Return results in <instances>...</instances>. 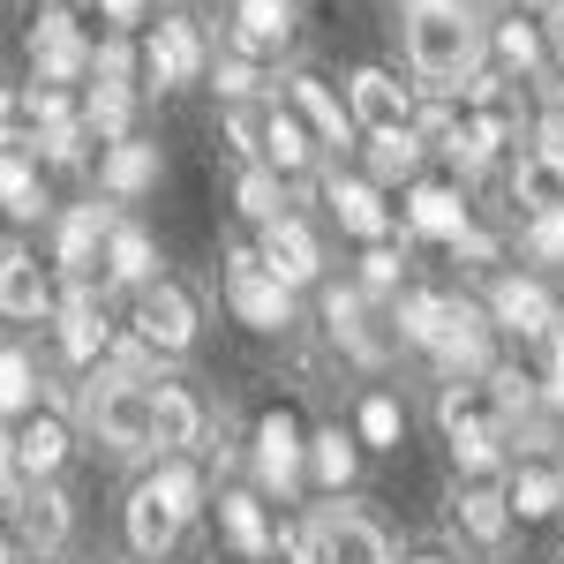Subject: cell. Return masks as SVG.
Instances as JSON below:
<instances>
[{
  "label": "cell",
  "instance_id": "obj_41",
  "mask_svg": "<svg viewBox=\"0 0 564 564\" xmlns=\"http://www.w3.org/2000/svg\"><path fill=\"white\" fill-rule=\"evenodd\" d=\"M234 204H241V218L271 226V218H286V212H279V204H286V188H279V174H271V166H249V174H241V188H234Z\"/></svg>",
  "mask_w": 564,
  "mask_h": 564
},
{
  "label": "cell",
  "instance_id": "obj_50",
  "mask_svg": "<svg viewBox=\"0 0 564 564\" xmlns=\"http://www.w3.org/2000/svg\"><path fill=\"white\" fill-rule=\"evenodd\" d=\"M98 8H106V23H135L143 15V0H98Z\"/></svg>",
  "mask_w": 564,
  "mask_h": 564
},
{
  "label": "cell",
  "instance_id": "obj_18",
  "mask_svg": "<svg viewBox=\"0 0 564 564\" xmlns=\"http://www.w3.org/2000/svg\"><path fill=\"white\" fill-rule=\"evenodd\" d=\"M53 308V279L31 249H0V316H45Z\"/></svg>",
  "mask_w": 564,
  "mask_h": 564
},
{
  "label": "cell",
  "instance_id": "obj_19",
  "mask_svg": "<svg viewBox=\"0 0 564 564\" xmlns=\"http://www.w3.org/2000/svg\"><path fill=\"white\" fill-rule=\"evenodd\" d=\"M98 188H106V196H143V188H159V143H135V135L106 143V151H98Z\"/></svg>",
  "mask_w": 564,
  "mask_h": 564
},
{
  "label": "cell",
  "instance_id": "obj_45",
  "mask_svg": "<svg viewBox=\"0 0 564 564\" xmlns=\"http://www.w3.org/2000/svg\"><path fill=\"white\" fill-rule=\"evenodd\" d=\"M527 257L564 263V204L557 212H534V226H527Z\"/></svg>",
  "mask_w": 564,
  "mask_h": 564
},
{
  "label": "cell",
  "instance_id": "obj_37",
  "mask_svg": "<svg viewBox=\"0 0 564 564\" xmlns=\"http://www.w3.org/2000/svg\"><path fill=\"white\" fill-rule=\"evenodd\" d=\"M444 308H452V294H399V339L406 347H436V332H444Z\"/></svg>",
  "mask_w": 564,
  "mask_h": 564
},
{
  "label": "cell",
  "instance_id": "obj_2",
  "mask_svg": "<svg viewBox=\"0 0 564 564\" xmlns=\"http://www.w3.org/2000/svg\"><path fill=\"white\" fill-rule=\"evenodd\" d=\"M226 302H234L241 324H257V332H286V324H294V286H279V279L257 263L249 241L226 257Z\"/></svg>",
  "mask_w": 564,
  "mask_h": 564
},
{
  "label": "cell",
  "instance_id": "obj_43",
  "mask_svg": "<svg viewBox=\"0 0 564 564\" xmlns=\"http://www.w3.org/2000/svg\"><path fill=\"white\" fill-rule=\"evenodd\" d=\"M527 347L542 354V399H550V406H564V316L542 332V339H527Z\"/></svg>",
  "mask_w": 564,
  "mask_h": 564
},
{
  "label": "cell",
  "instance_id": "obj_28",
  "mask_svg": "<svg viewBox=\"0 0 564 564\" xmlns=\"http://www.w3.org/2000/svg\"><path fill=\"white\" fill-rule=\"evenodd\" d=\"M271 129H279V106H263V98H234V106H226V135H234V151H241L249 166L271 159Z\"/></svg>",
  "mask_w": 564,
  "mask_h": 564
},
{
  "label": "cell",
  "instance_id": "obj_6",
  "mask_svg": "<svg viewBox=\"0 0 564 564\" xmlns=\"http://www.w3.org/2000/svg\"><path fill=\"white\" fill-rule=\"evenodd\" d=\"M354 129L391 135V129H414V90L399 84L391 68H354V106H347Z\"/></svg>",
  "mask_w": 564,
  "mask_h": 564
},
{
  "label": "cell",
  "instance_id": "obj_31",
  "mask_svg": "<svg viewBox=\"0 0 564 564\" xmlns=\"http://www.w3.org/2000/svg\"><path fill=\"white\" fill-rule=\"evenodd\" d=\"M414 166H422V135H414V129H391V135L369 143V181H377V188L414 181Z\"/></svg>",
  "mask_w": 564,
  "mask_h": 564
},
{
  "label": "cell",
  "instance_id": "obj_12",
  "mask_svg": "<svg viewBox=\"0 0 564 564\" xmlns=\"http://www.w3.org/2000/svg\"><path fill=\"white\" fill-rule=\"evenodd\" d=\"M61 459H68V430L53 422V414H39V422H23V430L8 436V475L23 481H53L61 475Z\"/></svg>",
  "mask_w": 564,
  "mask_h": 564
},
{
  "label": "cell",
  "instance_id": "obj_17",
  "mask_svg": "<svg viewBox=\"0 0 564 564\" xmlns=\"http://www.w3.org/2000/svg\"><path fill=\"white\" fill-rule=\"evenodd\" d=\"M406 226L430 234V241H459L475 218H467V196H459V188H444V181H414V188H406Z\"/></svg>",
  "mask_w": 564,
  "mask_h": 564
},
{
  "label": "cell",
  "instance_id": "obj_47",
  "mask_svg": "<svg viewBox=\"0 0 564 564\" xmlns=\"http://www.w3.org/2000/svg\"><path fill=\"white\" fill-rule=\"evenodd\" d=\"M218 98L234 106V98H257V68L249 61H218Z\"/></svg>",
  "mask_w": 564,
  "mask_h": 564
},
{
  "label": "cell",
  "instance_id": "obj_14",
  "mask_svg": "<svg viewBox=\"0 0 564 564\" xmlns=\"http://www.w3.org/2000/svg\"><path fill=\"white\" fill-rule=\"evenodd\" d=\"M489 324H505V332H520V339H542V332L557 324V302H550L534 279H497V286H489Z\"/></svg>",
  "mask_w": 564,
  "mask_h": 564
},
{
  "label": "cell",
  "instance_id": "obj_15",
  "mask_svg": "<svg viewBox=\"0 0 564 564\" xmlns=\"http://www.w3.org/2000/svg\"><path fill=\"white\" fill-rule=\"evenodd\" d=\"M181 527H188V520H181V512L166 505V497H159V489H151V481H143V489L129 497V550H135V557L166 564V550L181 542Z\"/></svg>",
  "mask_w": 564,
  "mask_h": 564
},
{
  "label": "cell",
  "instance_id": "obj_24",
  "mask_svg": "<svg viewBox=\"0 0 564 564\" xmlns=\"http://www.w3.org/2000/svg\"><path fill=\"white\" fill-rule=\"evenodd\" d=\"M98 249H106V204H76V212L61 218V249H53V263H61L68 279H84L90 263H98Z\"/></svg>",
  "mask_w": 564,
  "mask_h": 564
},
{
  "label": "cell",
  "instance_id": "obj_16",
  "mask_svg": "<svg viewBox=\"0 0 564 564\" xmlns=\"http://www.w3.org/2000/svg\"><path fill=\"white\" fill-rule=\"evenodd\" d=\"M106 347H113V316H106V302H98L90 286H76V294L61 302V354H68V361H98Z\"/></svg>",
  "mask_w": 564,
  "mask_h": 564
},
{
  "label": "cell",
  "instance_id": "obj_3",
  "mask_svg": "<svg viewBox=\"0 0 564 564\" xmlns=\"http://www.w3.org/2000/svg\"><path fill=\"white\" fill-rule=\"evenodd\" d=\"M135 339L151 354H188L196 347V294L174 279H151L143 302H135Z\"/></svg>",
  "mask_w": 564,
  "mask_h": 564
},
{
  "label": "cell",
  "instance_id": "obj_42",
  "mask_svg": "<svg viewBox=\"0 0 564 564\" xmlns=\"http://www.w3.org/2000/svg\"><path fill=\"white\" fill-rule=\"evenodd\" d=\"M489 53H497V68H512V76H527V68L542 61V31L512 15V23H497V39H489Z\"/></svg>",
  "mask_w": 564,
  "mask_h": 564
},
{
  "label": "cell",
  "instance_id": "obj_49",
  "mask_svg": "<svg viewBox=\"0 0 564 564\" xmlns=\"http://www.w3.org/2000/svg\"><path fill=\"white\" fill-rule=\"evenodd\" d=\"M542 53H557V61H564V0L550 8V31H542Z\"/></svg>",
  "mask_w": 564,
  "mask_h": 564
},
{
  "label": "cell",
  "instance_id": "obj_34",
  "mask_svg": "<svg viewBox=\"0 0 564 564\" xmlns=\"http://www.w3.org/2000/svg\"><path fill=\"white\" fill-rule=\"evenodd\" d=\"M0 212H8V218H39L45 212L39 166H31V159H15V151H0Z\"/></svg>",
  "mask_w": 564,
  "mask_h": 564
},
{
  "label": "cell",
  "instance_id": "obj_27",
  "mask_svg": "<svg viewBox=\"0 0 564 564\" xmlns=\"http://www.w3.org/2000/svg\"><path fill=\"white\" fill-rule=\"evenodd\" d=\"M512 196H520L527 212H557V204H564V166L550 159V151L527 143L520 159H512Z\"/></svg>",
  "mask_w": 564,
  "mask_h": 564
},
{
  "label": "cell",
  "instance_id": "obj_40",
  "mask_svg": "<svg viewBox=\"0 0 564 564\" xmlns=\"http://www.w3.org/2000/svg\"><path fill=\"white\" fill-rule=\"evenodd\" d=\"M399 436H406L399 399H391V391H369V399H361V444H369V452H399Z\"/></svg>",
  "mask_w": 564,
  "mask_h": 564
},
{
  "label": "cell",
  "instance_id": "obj_51",
  "mask_svg": "<svg viewBox=\"0 0 564 564\" xmlns=\"http://www.w3.org/2000/svg\"><path fill=\"white\" fill-rule=\"evenodd\" d=\"M45 8H61V15H68V8H76V0H45Z\"/></svg>",
  "mask_w": 564,
  "mask_h": 564
},
{
  "label": "cell",
  "instance_id": "obj_38",
  "mask_svg": "<svg viewBox=\"0 0 564 564\" xmlns=\"http://www.w3.org/2000/svg\"><path fill=\"white\" fill-rule=\"evenodd\" d=\"M39 406V361L23 347H0V414H31Z\"/></svg>",
  "mask_w": 564,
  "mask_h": 564
},
{
  "label": "cell",
  "instance_id": "obj_53",
  "mask_svg": "<svg viewBox=\"0 0 564 564\" xmlns=\"http://www.w3.org/2000/svg\"><path fill=\"white\" fill-rule=\"evenodd\" d=\"M414 564H444V557H414Z\"/></svg>",
  "mask_w": 564,
  "mask_h": 564
},
{
  "label": "cell",
  "instance_id": "obj_20",
  "mask_svg": "<svg viewBox=\"0 0 564 564\" xmlns=\"http://www.w3.org/2000/svg\"><path fill=\"white\" fill-rule=\"evenodd\" d=\"M15 534H23L31 550H45V557H53V550L68 542V497H61L53 481H31V489L15 497Z\"/></svg>",
  "mask_w": 564,
  "mask_h": 564
},
{
  "label": "cell",
  "instance_id": "obj_35",
  "mask_svg": "<svg viewBox=\"0 0 564 564\" xmlns=\"http://www.w3.org/2000/svg\"><path fill=\"white\" fill-rule=\"evenodd\" d=\"M354 467H361L354 436H339V430H316V436H308V475L324 481V489H347Z\"/></svg>",
  "mask_w": 564,
  "mask_h": 564
},
{
  "label": "cell",
  "instance_id": "obj_22",
  "mask_svg": "<svg viewBox=\"0 0 564 564\" xmlns=\"http://www.w3.org/2000/svg\"><path fill=\"white\" fill-rule=\"evenodd\" d=\"M436 422H444V436H505V414H497L489 384H444Z\"/></svg>",
  "mask_w": 564,
  "mask_h": 564
},
{
  "label": "cell",
  "instance_id": "obj_10",
  "mask_svg": "<svg viewBox=\"0 0 564 564\" xmlns=\"http://www.w3.org/2000/svg\"><path fill=\"white\" fill-rule=\"evenodd\" d=\"M257 263L279 286H308V279L324 271V249H316V234H308L302 218H271L263 241H257Z\"/></svg>",
  "mask_w": 564,
  "mask_h": 564
},
{
  "label": "cell",
  "instance_id": "obj_21",
  "mask_svg": "<svg viewBox=\"0 0 564 564\" xmlns=\"http://www.w3.org/2000/svg\"><path fill=\"white\" fill-rule=\"evenodd\" d=\"M196 436H204V406H196V391L159 384V391H151V444H159V452H188Z\"/></svg>",
  "mask_w": 564,
  "mask_h": 564
},
{
  "label": "cell",
  "instance_id": "obj_44",
  "mask_svg": "<svg viewBox=\"0 0 564 564\" xmlns=\"http://www.w3.org/2000/svg\"><path fill=\"white\" fill-rule=\"evenodd\" d=\"M151 489L174 505L181 520H196V505H204V481H196V467H159V475H151Z\"/></svg>",
  "mask_w": 564,
  "mask_h": 564
},
{
  "label": "cell",
  "instance_id": "obj_29",
  "mask_svg": "<svg viewBox=\"0 0 564 564\" xmlns=\"http://www.w3.org/2000/svg\"><path fill=\"white\" fill-rule=\"evenodd\" d=\"M218 527H226V542H234L241 557H263V550H271V520H263V505L249 497V489L218 497Z\"/></svg>",
  "mask_w": 564,
  "mask_h": 564
},
{
  "label": "cell",
  "instance_id": "obj_54",
  "mask_svg": "<svg viewBox=\"0 0 564 564\" xmlns=\"http://www.w3.org/2000/svg\"><path fill=\"white\" fill-rule=\"evenodd\" d=\"M459 8H481V0H459Z\"/></svg>",
  "mask_w": 564,
  "mask_h": 564
},
{
  "label": "cell",
  "instance_id": "obj_52",
  "mask_svg": "<svg viewBox=\"0 0 564 564\" xmlns=\"http://www.w3.org/2000/svg\"><path fill=\"white\" fill-rule=\"evenodd\" d=\"M0 564H8V534H0Z\"/></svg>",
  "mask_w": 564,
  "mask_h": 564
},
{
  "label": "cell",
  "instance_id": "obj_48",
  "mask_svg": "<svg viewBox=\"0 0 564 564\" xmlns=\"http://www.w3.org/2000/svg\"><path fill=\"white\" fill-rule=\"evenodd\" d=\"M452 249H459V257H475V263H489V257H497V241H489V234H475V226H467V234H459Z\"/></svg>",
  "mask_w": 564,
  "mask_h": 564
},
{
  "label": "cell",
  "instance_id": "obj_46",
  "mask_svg": "<svg viewBox=\"0 0 564 564\" xmlns=\"http://www.w3.org/2000/svg\"><path fill=\"white\" fill-rule=\"evenodd\" d=\"M391 286H399V249L369 241V257H361V294H391Z\"/></svg>",
  "mask_w": 564,
  "mask_h": 564
},
{
  "label": "cell",
  "instance_id": "obj_5",
  "mask_svg": "<svg viewBox=\"0 0 564 564\" xmlns=\"http://www.w3.org/2000/svg\"><path fill=\"white\" fill-rule=\"evenodd\" d=\"M31 61H39V84H84L90 76V39L76 31V15L45 8L31 23Z\"/></svg>",
  "mask_w": 564,
  "mask_h": 564
},
{
  "label": "cell",
  "instance_id": "obj_11",
  "mask_svg": "<svg viewBox=\"0 0 564 564\" xmlns=\"http://www.w3.org/2000/svg\"><path fill=\"white\" fill-rule=\"evenodd\" d=\"M316 564H391V534L361 512H324L316 520Z\"/></svg>",
  "mask_w": 564,
  "mask_h": 564
},
{
  "label": "cell",
  "instance_id": "obj_25",
  "mask_svg": "<svg viewBox=\"0 0 564 564\" xmlns=\"http://www.w3.org/2000/svg\"><path fill=\"white\" fill-rule=\"evenodd\" d=\"M294 39V0H241L234 8V45L241 53H271Z\"/></svg>",
  "mask_w": 564,
  "mask_h": 564
},
{
  "label": "cell",
  "instance_id": "obj_30",
  "mask_svg": "<svg viewBox=\"0 0 564 564\" xmlns=\"http://www.w3.org/2000/svg\"><path fill=\"white\" fill-rule=\"evenodd\" d=\"M106 271L121 279V286H151V234L143 226H106Z\"/></svg>",
  "mask_w": 564,
  "mask_h": 564
},
{
  "label": "cell",
  "instance_id": "obj_26",
  "mask_svg": "<svg viewBox=\"0 0 564 564\" xmlns=\"http://www.w3.org/2000/svg\"><path fill=\"white\" fill-rule=\"evenodd\" d=\"M332 339L354 354V361H384V332H377V316H369V294H332Z\"/></svg>",
  "mask_w": 564,
  "mask_h": 564
},
{
  "label": "cell",
  "instance_id": "obj_33",
  "mask_svg": "<svg viewBox=\"0 0 564 564\" xmlns=\"http://www.w3.org/2000/svg\"><path fill=\"white\" fill-rule=\"evenodd\" d=\"M564 505V481L550 475V467H527V475H512V489H505V512L512 520H550Z\"/></svg>",
  "mask_w": 564,
  "mask_h": 564
},
{
  "label": "cell",
  "instance_id": "obj_23",
  "mask_svg": "<svg viewBox=\"0 0 564 564\" xmlns=\"http://www.w3.org/2000/svg\"><path fill=\"white\" fill-rule=\"evenodd\" d=\"M332 218L361 234V241H384L391 234V212H384V188L377 181H332Z\"/></svg>",
  "mask_w": 564,
  "mask_h": 564
},
{
  "label": "cell",
  "instance_id": "obj_8",
  "mask_svg": "<svg viewBox=\"0 0 564 564\" xmlns=\"http://www.w3.org/2000/svg\"><path fill=\"white\" fill-rule=\"evenodd\" d=\"M257 475H263V489H279V497L308 475V436H302V422H294L286 406L257 422Z\"/></svg>",
  "mask_w": 564,
  "mask_h": 564
},
{
  "label": "cell",
  "instance_id": "obj_4",
  "mask_svg": "<svg viewBox=\"0 0 564 564\" xmlns=\"http://www.w3.org/2000/svg\"><path fill=\"white\" fill-rule=\"evenodd\" d=\"M84 406H90V422H98V436L113 452H151V384L106 377V384H90Z\"/></svg>",
  "mask_w": 564,
  "mask_h": 564
},
{
  "label": "cell",
  "instance_id": "obj_39",
  "mask_svg": "<svg viewBox=\"0 0 564 564\" xmlns=\"http://www.w3.org/2000/svg\"><path fill=\"white\" fill-rule=\"evenodd\" d=\"M0 151L31 159L39 151V113H31V90H0Z\"/></svg>",
  "mask_w": 564,
  "mask_h": 564
},
{
  "label": "cell",
  "instance_id": "obj_9",
  "mask_svg": "<svg viewBox=\"0 0 564 564\" xmlns=\"http://www.w3.org/2000/svg\"><path fill=\"white\" fill-rule=\"evenodd\" d=\"M143 76L159 90H181L204 76V39H196V23H181V15H166L159 31H151V45H143Z\"/></svg>",
  "mask_w": 564,
  "mask_h": 564
},
{
  "label": "cell",
  "instance_id": "obj_32",
  "mask_svg": "<svg viewBox=\"0 0 564 564\" xmlns=\"http://www.w3.org/2000/svg\"><path fill=\"white\" fill-rule=\"evenodd\" d=\"M452 520H459L481 550H489V542H505L512 512H505V497H497V489H459V497H452Z\"/></svg>",
  "mask_w": 564,
  "mask_h": 564
},
{
  "label": "cell",
  "instance_id": "obj_1",
  "mask_svg": "<svg viewBox=\"0 0 564 564\" xmlns=\"http://www.w3.org/2000/svg\"><path fill=\"white\" fill-rule=\"evenodd\" d=\"M406 61L430 84H467L481 68V39L467 23V8L459 0H414L406 8Z\"/></svg>",
  "mask_w": 564,
  "mask_h": 564
},
{
  "label": "cell",
  "instance_id": "obj_13",
  "mask_svg": "<svg viewBox=\"0 0 564 564\" xmlns=\"http://www.w3.org/2000/svg\"><path fill=\"white\" fill-rule=\"evenodd\" d=\"M279 113H286V121H302L308 143H347V135H354L347 106H339L332 90L316 84V76H294V84H286V106H279Z\"/></svg>",
  "mask_w": 564,
  "mask_h": 564
},
{
  "label": "cell",
  "instance_id": "obj_7",
  "mask_svg": "<svg viewBox=\"0 0 564 564\" xmlns=\"http://www.w3.org/2000/svg\"><path fill=\"white\" fill-rule=\"evenodd\" d=\"M436 361L452 369V384H475V377H489V316L467 302L444 308V332H436Z\"/></svg>",
  "mask_w": 564,
  "mask_h": 564
},
{
  "label": "cell",
  "instance_id": "obj_36",
  "mask_svg": "<svg viewBox=\"0 0 564 564\" xmlns=\"http://www.w3.org/2000/svg\"><path fill=\"white\" fill-rule=\"evenodd\" d=\"M129 106H135L129 84H98L84 98V129L98 135V143H121V135H129Z\"/></svg>",
  "mask_w": 564,
  "mask_h": 564
}]
</instances>
